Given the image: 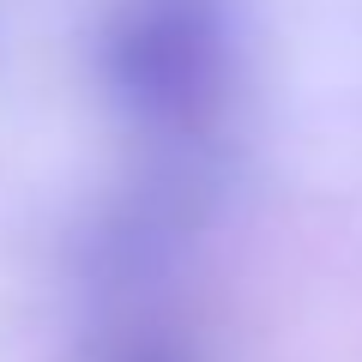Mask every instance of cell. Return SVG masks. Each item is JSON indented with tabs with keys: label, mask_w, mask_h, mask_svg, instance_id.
<instances>
[{
	"label": "cell",
	"mask_w": 362,
	"mask_h": 362,
	"mask_svg": "<svg viewBox=\"0 0 362 362\" xmlns=\"http://www.w3.org/2000/svg\"><path fill=\"white\" fill-rule=\"evenodd\" d=\"M223 18L211 0H133L109 30V85L145 121H194L223 90Z\"/></svg>",
	"instance_id": "1"
}]
</instances>
